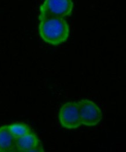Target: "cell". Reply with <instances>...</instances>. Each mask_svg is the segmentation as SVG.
Masks as SVG:
<instances>
[{
	"label": "cell",
	"mask_w": 126,
	"mask_h": 152,
	"mask_svg": "<svg viewBox=\"0 0 126 152\" xmlns=\"http://www.w3.org/2000/svg\"><path fill=\"white\" fill-rule=\"evenodd\" d=\"M39 19V35L46 43L57 46L67 40L70 27L64 18L46 17Z\"/></svg>",
	"instance_id": "obj_1"
},
{
	"label": "cell",
	"mask_w": 126,
	"mask_h": 152,
	"mask_svg": "<svg viewBox=\"0 0 126 152\" xmlns=\"http://www.w3.org/2000/svg\"><path fill=\"white\" fill-rule=\"evenodd\" d=\"M73 7L72 0H44L40 7L39 18L46 17L64 18L71 15Z\"/></svg>",
	"instance_id": "obj_2"
},
{
	"label": "cell",
	"mask_w": 126,
	"mask_h": 152,
	"mask_svg": "<svg viewBox=\"0 0 126 152\" xmlns=\"http://www.w3.org/2000/svg\"><path fill=\"white\" fill-rule=\"evenodd\" d=\"M81 124L87 126L97 125L102 119L103 115L100 108L89 99H82L78 102Z\"/></svg>",
	"instance_id": "obj_3"
},
{
	"label": "cell",
	"mask_w": 126,
	"mask_h": 152,
	"mask_svg": "<svg viewBox=\"0 0 126 152\" xmlns=\"http://www.w3.org/2000/svg\"><path fill=\"white\" fill-rule=\"evenodd\" d=\"M58 119L64 128L76 129L81 126L78 102H69L64 104L59 111Z\"/></svg>",
	"instance_id": "obj_4"
},
{
	"label": "cell",
	"mask_w": 126,
	"mask_h": 152,
	"mask_svg": "<svg viewBox=\"0 0 126 152\" xmlns=\"http://www.w3.org/2000/svg\"><path fill=\"white\" fill-rule=\"evenodd\" d=\"M17 152H44L42 143L33 131L18 137L16 141Z\"/></svg>",
	"instance_id": "obj_5"
},
{
	"label": "cell",
	"mask_w": 126,
	"mask_h": 152,
	"mask_svg": "<svg viewBox=\"0 0 126 152\" xmlns=\"http://www.w3.org/2000/svg\"><path fill=\"white\" fill-rule=\"evenodd\" d=\"M16 141L8 125L0 127V152H17Z\"/></svg>",
	"instance_id": "obj_6"
},
{
	"label": "cell",
	"mask_w": 126,
	"mask_h": 152,
	"mask_svg": "<svg viewBox=\"0 0 126 152\" xmlns=\"http://www.w3.org/2000/svg\"><path fill=\"white\" fill-rule=\"evenodd\" d=\"M8 126L11 132L16 139L29 133L32 131L28 125L23 123H14L8 125Z\"/></svg>",
	"instance_id": "obj_7"
}]
</instances>
